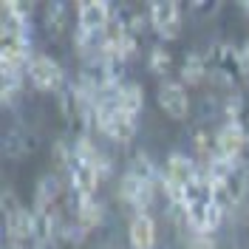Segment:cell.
Instances as JSON below:
<instances>
[{
    "mask_svg": "<svg viewBox=\"0 0 249 249\" xmlns=\"http://www.w3.org/2000/svg\"><path fill=\"white\" fill-rule=\"evenodd\" d=\"M26 79L31 82V88L43 93H51V91H62L65 88V77H62V68L60 62L48 54H34L26 68Z\"/></svg>",
    "mask_w": 249,
    "mask_h": 249,
    "instance_id": "obj_1",
    "label": "cell"
},
{
    "mask_svg": "<svg viewBox=\"0 0 249 249\" xmlns=\"http://www.w3.org/2000/svg\"><path fill=\"white\" fill-rule=\"evenodd\" d=\"M249 147V133L244 122H224L215 133V156L227 161H241Z\"/></svg>",
    "mask_w": 249,
    "mask_h": 249,
    "instance_id": "obj_2",
    "label": "cell"
},
{
    "mask_svg": "<svg viewBox=\"0 0 249 249\" xmlns=\"http://www.w3.org/2000/svg\"><path fill=\"white\" fill-rule=\"evenodd\" d=\"M159 108L164 110V116H170L176 122H181L190 116V93L181 79H161L159 93H156Z\"/></svg>",
    "mask_w": 249,
    "mask_h": 249,
    "instance_id": "obj_3",
    "label": "cell"
},
{
    "mask_svg": "<svg viewBox=\"0 0 249 249\" xmlns=\"http://www.w3.org/2000/svg\"><path fill=\"white\" fill-rule=\"evenodd\" d=\"M150 15V29L161 37V40H176L181 34V6L176 0H161V3H150L147 6Z\"/></svg>",
    "mask_w": 249,
    "mask_h": 249,
    "instance_id": "obj_4",
    "label": "cell"
},
{
    "mask_svg": "<svg viewBox=\"0 0 249 249\" xmlns=\"http://www.w3.org/2000/svg\"><path fill=\"white\" fill-rule=\"evenodd\" d=\"M153 196H156V187L153 184L139 181L133 173H127V170L119 176V198L133 210V215H136V213H150Z\"/></svg>",
    "mask_w": 249,
    "mask_h": 249,
    "instance_id": "obj_5",
    "label": "cell"
},
{
    "mask_svg": "<svg viewBox=\"0 0 249 249\" xmlns=\"http://www.w3.org/2000/svg\"><path fill=\"white\" fill-rule=\"evenodd\" d=\"M113 9L105 0H82L77 3V29L82 31H105L113 20Z\"/></svg>",
    "mask_w": 249,
    "mask_h": 249,
    "instance_id": "obj_6",
    "label": "cell"
},
{
    "mask_svg": "<svg viewBox=\"0 0 249 249\" xmlns=\"http://www.w3.org/2000/svg\"><path fill=\"white\" fill-rule=\"evenodd\" d=\"M164 176L173 178L176 184L181 187H193L198 178H201V164L193 159V156L187 153H170L167 156V161H164Z\"/></svg>",
    "mask_w": 249,
    "mask_h": 249,
    "instance_id": "obj_7",
    "label": "cell"
},
{
    "mask_svg": "<svg viewBox=\"0 0 249 249\" xmlns=\"http://www.w3.org/2000/svg\"><path fill=\"white\" fill-rule=\"evenodd\" d=\"M156 221L150 213H136L130 215V224H127V241H130V249H156Z\"/></svg>",
    "mask_w": 249,
    "mask_h": 249,
    "instance_id": "obj_8",
    "label": "cell"
},
{
    "mask_svg": "<svg viewBox=\"0 0 249 249\" xmlns=\"http://www.w3.org/2000/svg\"><path fill=\"white\" fill-rule=\"evenodd\" d=\"M116 108L122 113H127V116H133V119H139L142 108H144V91H142L139 82L124 79L122 85L116 88Z\"/></svg>",
    "mask_w": 249,
    "mask_h": 249,
    "instance_id": "obj_9",
    "label": "cell"
},
{
    "mask_svg": "<svg viewBox=\"0 0 249 249\" xmlns=\"http://www.w3.org/2000/svg\"><path fill=\"white\" fill-rule=\"evenodd\" d=\"M62 196V181L57 176H43L37 181V190H34V210H57Z\"/></svg>",
    "mask_w": 249,
    "mask_h": 249,
    "instance_id": "obj_10",
    "label": "cell"
},
{
    "mask_svg": "<svg viewBox=\"0 0 249 249\" xmlns=\"http://www.w3.org/2000/svg\"><path fill=\"white\" fill-rule=\"evenodd\" d=\"M127 173H133L139 181L144 184H153V187H161V170L156 167L153 161H150V156L139 150V153L130 159V164H127Z\"/></svg>",
    "mask_w": 249,
    "mask_h": 249,
    "instance_id": "obj_11",
    "label": "cell"
},
{
    "mask_svg": "<svg viewBox=\"0 0 249 249\" xmlns=\"http://www.w3.org/2000/svg\"><path fill=\"white\" fill-rule=\"evenodd\" d=\"M190 147H193V159L198 164H207L213 156H215V133H207V130H196L190 136Z\"/></svg>",
    "mask_w": 249,
    "mask_h": 249,
    "instance_id": "obj_12",
    "label": "cell"
},
{
    "mask_svg": "<svg viewBox=\"0 0 249 249\" xmlns=\"http://www.w3.org/2000/svg\"><path fill=\"white\" fill-rule=\"evenodd\" d=\"M210 71V62L204 60L201 54H187L184 65H181V82L184 85H198Z\"/></svg>",
    "mask_w": 249,
    "mask_h": 249,
    "instance_id": "obj_13",
    "label": "cell"
},
{
    "mask_svg": "<svg viewBox=\"0 0 249 249\" xmlns=\"http://www.w3.org/2000/svg\"><path fill=\"white\" fill-rule=\"evenodd\" d=\"M147 65L156 77H170V68H173V54L164 46H153L150 48V57H147Z\"/></svg>",
    "mask_w": 249,
    "mask_h": 249,
    "instance_id": "obj_14",
    "label": "cell"
},
{
    "mask_svg": "<svg viewBox=\"0 0 249 249\" xmlns=\"http://www.w3.org/2000/svg\"><path fill=\"white\" fill-rule=\"evenodd\" d=\"M190 249H215V235L190 232Z\"/></svg>",
    "mask_w": 249,
    "mask_h": 249,
    "instance_id": "obj_15",
    "label": "cell"
},
{
    "mask_svg": "<svg viewBox=\"0 0 249 249\" xmlns=\"http://www.w3.org/2000/svg\"><path fill=\"white\" fill-rule=\"evenodd\" d=\"M235 51H238V71L241 74H249V40H244Z\"/></svg>",
    "mask_w": 249,
    "mask_h": 249,
    "instance_id": "obj_16",
    "label": "cell"
}]
</instances>
